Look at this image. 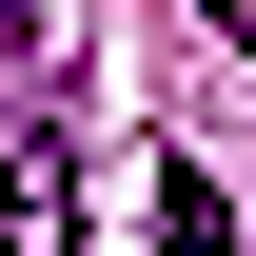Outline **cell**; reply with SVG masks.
<instances>
[{
  "label": "cell",
  "instance_id": "cell-1",
  "mask_svg": "<svg viewBox=\"0 0 256 256\" xmlns=\"http://www.w3.org/2000/svg\"><path fill=\"white\" fill-rule=\"evenodd\" d=\"M0 256H60V158H20V138H0Z\"/></svg>",
  "mask_w": 256,
  "mask_h": 256
},
{
  "label": "cell",
  "instance_id": "cell-2",
  "mask_svg": "<svg viewBox=\"0 0 256 256\" xmlns=\"http://www.w3.org/2000/svg\"><path fill=\"white\" fill-rule=\"evenodd\" d=\"M158 256H236V217H217V178H197V158L158 178Z\"/></svg>",
  "mask_w": 256,
  "mask_h": 256
}]
</instances>
